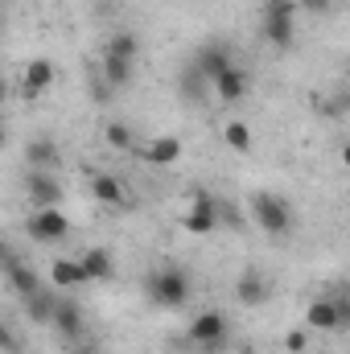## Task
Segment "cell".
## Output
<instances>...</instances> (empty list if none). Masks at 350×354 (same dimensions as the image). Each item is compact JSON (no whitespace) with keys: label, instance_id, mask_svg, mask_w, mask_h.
Wrapping results in <instances>:
<instances>
[{"label":"cell","instance_id":"cell-1","mask_svg":"<svg viewBox=\"0 0 350 354\" xmlns=\"http://www.w3.org/2000/svg\"><path fill=\"white\" fill-rule=\"evenodd\" d=\"M297 0H264L260 4V37L272 50H288L297 41Z\"/></svg>","mask_w":350,"mask_h":354},{"label":"cell","instance_id":"cell-2","mask_svg":"<svg viewBox=\"0 0 350 354\" xmlns=\"http://www.w3.org/2000/svg\"><path fill=\"white\" fill-rule=\"evenodd\" d=\"M145 292L157 309H181L190 301V276L181 268H157V272H149Z\"/></svg>","mask_w":350,"mask_h":354},{"label":"cell","instance_id":"cell-3","mask_svg":"<svg viewBox=\"0 0 350 354\" xmlns=\"http://www.w3.org/2000/svg\"><path fill=\"white\" fill-rule=\"evenodd\" d=\"M252 218H256V227H260L264 235H288V227H293V206H288L280 194L260 189V194L252 198Z\"/></svg>","mask_w":350,"mask_h":354},{"label":"cell","instance_id":"cell-4","mask_svg":"<svg viewBox=\"0 0 350 354\" xmlns=\"http://www.w3.org/2000/svg\"><path fill=\"white\" fill-rule=\"evenodd\" d=\"M305 326L322 330V334H338L350 326V301L347 297H317L305 309Z\"/></svg>","mask_w":350,"mask_h":354},{"label":"cell","instance_id":"cell-5","mask_svg":"<svg viewBox=\"0 0 350 354\" xmlns=\"http://www.w3.org/2000/svg\"><path fill=\"white\" fill-rule=\"evenodd\" d=\"M227 334H231V326H227V317H223L219 309H198V313L190 317V330H185V338H190L194 346H206V351L223 346Z\"/></svg>","mask_w":350,"mask_h":354},{"label":"cell","instance_id":"cell-6","mask_svg":"<svg viewBox=\"0 0 350 354\" xmlns=\"http://www.w3.org/2000/svg\"><path fill=\"white\" fill-rule=\"evenodd\" d=\"M25 231H29L33 243H62V239L71 235V218H66V210H58V206L33 210L29 223H25Z\"/></svg>","mask_w":350,"mask_h":354},{"label":"cell","instance_id":"cell-7","mask_svg":"<svg viewBox=\"0 0 350 354\" xmlns=\"http://www.w3.org/2000/svg\"><path fill=\"white\" fill-rule=\"evenodd\" d=\"M25 198L33 202V210H50L62 202V181L46 169H29L25 174Z\"/></svg>","mask_w":350,"mask_h":354},{"label":"cell","instance_id":"cell-8","mask_svg":"<svg viewBox=\"0 0 350 354\" xmlns=\"http://www.w3.org/2000/svg\"><path fill=\"white\" fill-rule=\"evenodd\" d=\"M181 227H185L190 235H210V231L219 227V206H214V198H210V194H198V198L190 202Z\"/></svg>","mask_w":350,"mask_h":354},{"label":"cell","instance_id":"cell-9","mask_svg":"<svg viewBox=\"0 0 350 354\" xmlns=\"http://www.w3.org/2000/svg\"><path fill=\"white\" fill-rule=\"evenodd\" d=\"M210 87H214V95H219V103H243V95H248V71L231 62Z\"/></svg>","mask_w":350,"mask_h":354},{"label":"cell","instance_id":"cell-10","mask_svg":"<svg viewBox=\"0 0 350 354\" xmlns=\"http://www.w3.org/2000/svg\"><path fill=\"white\" fill-rule=\"evenodd\" d=\"M235 301L243 309H260L264 301H268V280H264L260 272H239L235 276Z\"/></svg>","mask_w":350,"mask_h":354},{"label":"cell","instance_id":"cell-11","mask_svg":"<svg viewBox=\"0 0 350 354\" xmlns=\"http://www.w3.org/2000/svg\"><path fill=\"white\" fill-rule=\"evenodd\" d=\"M50 284L62 288V292H66V288H83V284H91L83 260H66V256H58V260L50 264Z\"/></svg>","mask_w":350,"mask_h":354},{"label":"cell","instance_id":"cell-12","mask_svg":"<svg viewBox=\"0 0 350 354\" xmlns=\"http://www.w3.org/2000/svg\"><path fill=\"white\" fill-rule=\"evenodd\" d=\"M4 272H8V284H12V292H17L21 301H29V297L46 292V288H42V280L33 276V268H25L17 256H8V260H4Z\"/></svg>","mask_w":350,"mask_h":354},{"label":"cell","instance_id":"cell-13","mask_svg":"<svg viewBox=\"0 0 350 354\" xmlns=\"http://www.w3.org/2000/svg\"><path fill=\"white\" fill-rule=\"evenodd\" d=\"M50 326H54L66 342H79V338H83V305H75V301H58Z\"/></svg>","mask_w":350,"mask_h":354},{"label":"cell","instance_id":"cell-14","mask_svg":"<svg viewBox=\"0 0 350 354\" xmlns=\"http://www.w3.org/2000/svg\"><path fill=\"white\" fill-rule=\"evenodd\" d=\"M140 157L149 165H177L181 161V140L177 136H153L149 145H140Z\"/></svg>","mask_w":350,"mask_h":354},{"label":"cell","instance_id":"cell-15","mask_svg":"<svg viewBox=\"0 0 350 354\" xmlns=\"http://www.w3.org/2000/svg\"><path fill=\"white\" fill-rule=\"evenodd\" d=\"M194 66H198V79L214 83V79L231 66V54H227L223 46H202V50H198V58H194Z\"/></svg>","mask_w":350,"mask_h":354},{"label":"cell","instance_id":"cell-16","mask_svg":"<svg viewBox=\"0 0 350 354\" xmlns=\"http://www.w3.org/2000/svg\"><path fill=\"white\" fill-rule=\"evenodd\" d=\"M50 83H54V62H50V58H33V62L25 66V83H21V91H25L29 99H37Z\"/></svg>","mask_w":350,"mask_h":354},{"label":"cell","instance_id":"cell-17","mask_svg":"<svg viewBox=\"0 0 350 354\" xmlns=\"http://www.w3.org/2000/svg\"><path fill=\"white\" fill-rule=\"evenodd\" d=\"M79 260H83V268H87L91 284H95V280L103 284V280H111V276H116V260H111V252H107V248H87Z\"/></svg>","mask_w":350,"mask_h":354},{"label":"cell","instance_id":"cell-18","mask_svg":"<svg viewBox=\"0 0 350 354\" xmlns=\"http://www.w3.org/2000/svg\"><path fill=\"white\" fill-rule=\"evenodd\" d=\"M91 198H95V202H103V206H124V202H128V194H124L120 177H111V174H95V177H91Z\"/></svg>","mask_w":350,"mask_h":354},{"label":"cell","instance_id":"cell-19","mask_svg":"<svg viewBox=\"0 0 350 354\" xmlns=\"http://www.w3.org/2000/svg\"><path fill=\"white\" fill-rule=\"evenodd\" d=\"M25 161H29V169H54L58 165V149H54V140H46V136H37V140H29L25 145Z\"/></svg>","mask_w":350,"mask_h":354},{"label":"cell","instance_id":"cell-20","mask_svg":"<svg viewBox=\"0 0 350 354\" xmlns=\"http://www.w3.org/2000/svg\"><path fill=\"white\" fill-rule=\"evenodd\" d=\"M132 71H136V62L116 58V54H103V79H107V87H128L132 83Z\"/></svg>","mask_w":350,"mask_h":354},{"label":"cell","instance_id":"cell-21","mask_svg":"<svg viewBox=\"0 0 350 354\" xmlns=\"http://www.w3.org/2000/svg\"><path fill=\"white\" fill-rule=\"evenodd\" d=\"M103 140H107L116 153H132V149L140 153V145H136V136H132L128 124H107V128H103Z\"/></svg>","mask_w":350,"mask_h":354},{"label":"cell","instance_id":"cell-22","mask_svg":"<svg viewBox=\"0 0 350 354\" xmlns=\"http://www.w3.org/2000/svg\"><path fill=\"white\" fill-rule=\"evenodd\" d=\"M223 140L235 149V153H252V128L243 120H227L223 124Z\"/></svg>","mask_w":350,"mask_h":354},{"label":"cell","instance_id":"cell-23","mask_svg":"<svg viewBox=\"0 0 350 354\" xmlns=\"http://www.w3.org/2000/svg\"><path fill=\"white\" fill-rule=\"evenodd\" d=\"M103 54H116V58H128V62H136V54H140V41H136V33H116L111 41H107V50Z\"/></svg>","mask_w":350,"mask_h":354},{"label":"cell","instance_id":"cell-24","mask_svg":"<svg viewBox=\"0 0 350 354\" xmlns=\"http://www.w3.org/2000/svg\"><path fill=\"white\" fill-rule=\"evenodd\" d=\"M284 351H288V354H305V351H309L305 330H288V334H284Z\"/></svg>","mask_w":350,"mask_h":354},{"label":"cell","instance_id":"cell-25","mask_svg":"<svg viewBox=\"0 0 350 354\" xmlns=\"http://www.w3.org/2000/svg\"><path fill=\"white\" fill-rule=\"evenodd\" d=\"M301 4V12H313V17H322V12H330V4L334 0H297Z\"/></svg>","mask_w":350,"mask_h":354},{"label":"cell","instance_id":"cell-26","mask_svg":"<svg viewBox=\"0 0 350 354\" xmlns=\"http://www.w3.org/2000/svg\"><path fill=\"white\" fill-rule=\"evenodd\" d=\"M342 165L350 169V145H342Z\"/></svg>","mask_w":350,"mask_h":354},{"label":"cell","instance_id":"cell-27","mask_svg":"<svg viewBox=\"0 0 350 354\" xmlns=\"http://www.w3.org/2000/svg\"><path fill=\"white\" fill-rule=\"evenodd\" d=\"M71 354H91V351H71Z\"/></svg>","mask_w":350,"mask_h":354}]
</instances>
